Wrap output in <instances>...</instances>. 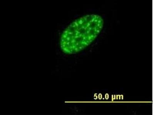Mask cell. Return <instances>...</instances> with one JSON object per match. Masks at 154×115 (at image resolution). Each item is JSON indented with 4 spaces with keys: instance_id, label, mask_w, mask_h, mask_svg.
Wrapping results in <instances>:
<instances>
[{
    "instance_id": "cell-1",
    "label": "cell",
    "mask_w": 154,
    "mask_h": 115,
    "mask_svg": "<svg viewBox=\"0 0 154 115\" xmlns=\"http://www.w3.org/2000/svg\"><path fill=\"white\" fill-rule=\"evenodd\" d=\"M103 19L100 15H85L74 20L60 36V46L63 53L75 54L93 43L103 27Z\"/></svg>"
}]
</instances>
